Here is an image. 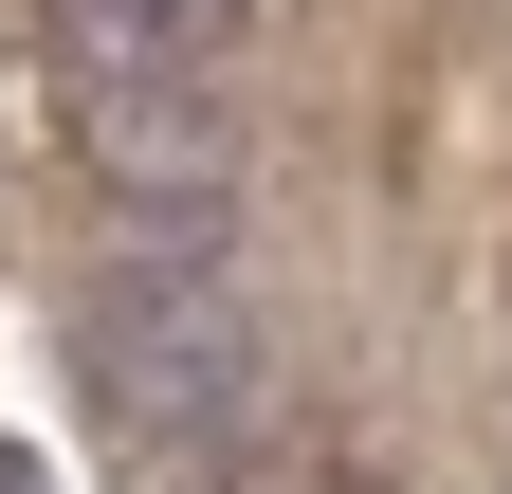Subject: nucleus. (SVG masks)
Listing matches in <instances>:
<instances>
[{
    "mask_svg": "<svg viewBox=\"0 0 512 494\" xmlns=\"http://www.w3.org/2000/svg\"><path fill=\"white\" fill-rule=\"evenodd\" d=\"M92 403H110L128 458L202 476L256 421V312L238 293H92Z\"/></svg>",
    "mask_w": 512,
    "mask_h": 494,
    "instance_id": "nucleus-1",
    "label": "nucleus"
},
{
    "mask_svg": "<svg viewBox=\"0 0 512 494\" xmlns=\"http://www.w3.org/2000/svg\"><path fill=\"white\" fill-rule=\"evenodd\" d=\"M238 0H55V55L74 92H147V74H220Z\"/></svg>",
    "mask_w": 512,
    "mask_h": 494,
    "instance_id": "nucleus-3",
    "label": "nucleus"
},
{
    "mask_svg": "<svg viewBox=\"0 0 512 494\" xmlns=\"http://www.w3.org/2000/svg\"><path fill=\"white\" fill-rule=\"evenodd\" d=\"M0 494H55V476H37V458H19V440H0Z\"/></svg>",
    "mask_w": 512,
    "mask_h": 494,
    "instance_id": "nucleus-4",
    "label": "nucleus"
},
{
    "mask_svg": "<svg viewBox=\"0 0 512 494\" xmlns=\"http://www.w3.org/2000/svg\"><path fill=\"white\" fill-rule=\"evenodd\" d=\"M74 110H92L110 202H128V183H238V110H220V74H147V92H74Z\"/></svg>",
    "mask_w": 512,
    "mask_h": 494,
    "instance_id": "nucleus-2",
    "label": "nucleus"
}]
</instances>
